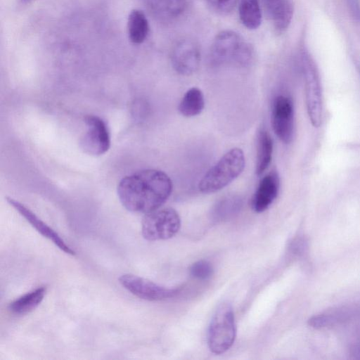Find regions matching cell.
Instances as JSON below:
<instances>
[{"label": "cell", "mask_w": 360, "mask_h": 360, "mask_svg": "<svg viewBox=\"0 0 360 360\" xmlns=\"http://www.w3.org/2000/svg\"><path fill=\"white\" fill-rule=\"evenodd\" d=\"M21 1L24 3H29V2L32 1V0H21Z\"/></svg>", "instance_id": "24"}, {"label": "cell", "mask_w": 360, "mask_h": 360, "mask_svg": "<svg viewBox=\"0 0 360 360\" xmlns=\"http://www.w3.org/2000/svg\"><path fill=\"white\" fill-rule=\"evenodd\" d=\"M236 327L232 307L221 304L214 314L207 330V345L215 354L226 352L233 345Z\"/></svg>", "instance_id": "4"}, {"label": "cell", "mask_w": 360, "mask_h": 360, "mask_svg": "<svg viewBox=\"0 0 360 360\" xmlns=\"http://www.w3.org/2000/svg\"><path fill=\"white\" fill-rule=\"evenodd\" d=\"M120 283L135 296L148 301H161L175 297L178 288H167L151 281L131 274L122 275Z\"/></svg>", "instance_id": "8"}, {"label": "cell", "mask_w": 360, "mask_h": 360, "mask_svg": "<svg viewBox=\"0 0 360 360\" xmlns=\"http://www.w3.org/2000/svg\"><path fill=\"white\" fill-rule=\"evenodd\" d=\"M46 292V287H39L10 303L8 309L15 314H27L38 307L43 300Z\"/></svg>", "instance_id": "18"}, {"label": "cell", "mask_w": 360, "mask_h": 360, "mask_svg": "<svg viewBox=\"0 0 360 360\" xmlns=\"http://www.w3.org/2000/svg\"><path fill=\"white\" fill-rule=\"evenodd\" d=\"M301 63L305 79L306 103L311 124L319 127L322 114L321 91L316 67L308 52L301 53Z\"/></svg>", "instance_id": "6"}, {"label": "cell", "mask_w": 360, "mask_h": 360, "mask_svg": "<svg viewBox=\"0 0 360 360\" xmlns=\"http://www.w3.org/2000/svg\"><path fill=\"white\" fill-rule=\"evenodd\" d=\"M274 133L285 143H290L294 133V110L292 100L283 95L275 98L271 112Z\"/></svg>", "instance_id": "9"}, {"label": "cell", "mask_w": 360, "mask_h": 360, "mask_svg": "<svg viewBox=\"0 0 360 360\" xmlns=\"http://www.w3.org/2000/svg\"><path fill=\"white\" fill-rule=\"evenodd\" d=\"M349 12L354 20L360 22L359 0H346Z\"/></svg>", "instance_id": "23"}, {"label": "cell", "mask_w": 360, "mask_h": 360, "mask_svg": "<svg viewBox=\"0 0 360 360\" xmlns=\"http://www.w3.org/2000/svg\"><path fill=\"white\" fill-rule=\"evenodd\" d=\"M239 0H206L210 8L220 15H227L231 13Z\"/></svg>", "instance_id": "22"}, {"label": "cell", "mask_w": 360, "mask_h": 360, "mask_svg": "<svg viewBox=\"0 0 360 360\" xmlns=\"http://www.w3.org/2000/svg\"><path fill=\"white\" fill-rule=\"evenodd\" d=\"M192 277L198 280H206L213 274V268L211 264L206 260H198L193 263L190 268Z\"/></svg>", "instance_id": "21"}, {"label": "cell", "mask_w": 360, "mask_h": 360, "mask_svg": "<svg viewBox=\"0 0 360 360\" xmlns=\"http://www.w3.org/2000/svg\"><path fill=\"white\" fill-rule=\"evenodd\" d=\"M171 59L172 66L177 72L184 75L193 74L200 65L198 45L191 39H182L173 49Z\"/></svg>", "instance_id": "10"}, {"label": "cell", "mask_w": 360, "mask_h": 360, "mask_svg": "<svg viewBox=\"0 0 360 360\" xmlns=\"http://www.w3.org/2000/svg\"><path fill=\"white\" fill-rule=\"evenodd\" d=\"M172 182L163 172L147 169L123 177L117 186L122 205L129 211L149 213L159 209L169 198Z\"/></svg>", "instance_id": "1"}, {"label": "cell", "mask_w": 360, "mask_h": 360, "mask_svg": "<svg viewBox=\"0 0 360 360\" xmlns=\"http://www.w3.org/2000/svg\"><path fill=\"white\" fill-rule=\"evenodd\" d=\"M180 226L181 219L174 209H158L147 213L143 218L141 233L149 241L167 240L178 233Z\"/></svg>", "instance_id": "5"}, {"label": "cell", "mask_w": 360, "mask_h": 360, "mask_svg": "<svg viewBox=\"0 0 360 360\" xmlns=\"http://www.w3.org/2000/svg\"><path fill=\"white\" fill-rule=\"evenodd\" d=\"M273 141L265 129H261L257 135L255 172L257 176L264 173L271 163Z\"/></svg>", "instance_id": "16"}, {"label": "cell", "mask_w": 360, "mask_h": 360, "mask_svg": "<svg viewBox=\"0 0 360 360\" xmlns=\"http://www.w3.org/2000/svg\"><path fill=\"white\" fill-rule=\"evenodd\" d=\"M243 203V198L237 194H229L222 197L211 209V220L217 223L234 217L240 212Z\"/></svg>", "instance_id": "15"}, {"label": "cell", "mask_w": 360, "mask_h": 360, "mask_svg": "<svg viewBox=\"0 0 360 360\" xmlns=\"http://www.w3.org/2000/svg\"><path fill=\"white\" fill-rule=\"evenodd\" d=\"M279 178L276 172H271L260 181L251 201L252 210L256 212L265 211L277 197Z\"/></svg>", "instance_id": "12"}, {"label": "cell", "mask_w": 360, "mask_h": 360, "mask_svg": "<svg viewBox=\"0 0 360 360\" xmlns=\"http://www.w3.org/2000/svg\"><path fill=\"white\" fill-rule=\"evenodd\" d=\"M241 22L248 29H257L261 24L262 11L258 0H240L238 7Z\"/></svg>", "instance_id": "20"}, {"label": "cell", "mask_w": 360, "mask_h": 360, "mask_svg": "<svg viewBox=\"0 0 360 360\" xmlns=\"http://www.w3.org/2000/svg\"><path fill=\"white\" fill-rule=\"evenodd\" d=\"M189 0H147L150 13L157 20L169 22L180 17L186 10Z\"/></svg>", "instance_id": "14"}, {"label": "cell", "mask_w": 360, "mask_h": 360, "mask_svg": "<svg viewBox=\"0 0 360 360\" xmlns=\"http://www.w3.org/2000/svg\"><path fill=\"white\" fill-rule=\"evenodd\" d=\"M250 44L236 32L225 30L214 38L210 51V61L215 66L233 65L245 67L252 59Z\"/></svg>", "instance_id": "2"}, {"label": "cell", "mask_w": 360, "mask_h": 360, "mask_svg": "<svg viewBox=\"0 0 360 360\" xmlns=\"http://www.w3.org/2000/svg\"><path fill=\"white\" fill-rule=\"evenodd\" d=\"M262 4L275 30L279 33L285 32L293 16L292 0H262Z\"/></svg>", "instance_id": "13"}, {"label": "cell", "mask_w": 360, "mask_h": 360, "mask_svg": "<svg viewBox=\"0 0 360 360\" xmlns=\"http://www.w3.org/2000/svg\"><path fill=\"white\" fill-rule=\"evenodd\" d=\"M84 124L85 129L79 139L81 149L93 156L105 153L110 146V136L105 121L96 115H87Z\"/></svg>", "instance_id": "7"}, {"label": "cell", "mask_w": 360, "mask_h": 360, "mask_svg": "<svg viewBox=\"0 0 360 360\" xmlns=\"http://www.w3.org/2000/svg\"><path fill=\"white\" fill-rule=\"evenodd\" d=\"M244 167L243 152L238 148H232L204 175L198 188L203 193L217 192L236 179Z\"/></svg>", "instance_id": "3"}, {"label": "cell", "mask_w": 360, "mask_h": 360, "mask_svg": "<svg viewBox=\"0 0 360 360\" xmlns=\"http://www.w3.org/2000/svg\"><path fill=\"white\" fill-rule=\"evenodd\" d=\"M6 201L44 237L50 240L64 252L70 255H75V251L65 242L60 235L39 219L25 205L10 197H6Z\"/></svg>", "instance_id": "11"}, {"label": "cell", "mask_w": 360, "mask_h": 360, "mask_svg": "<svg viewBox=\"0 0 360 360\" xmlns=\"http://www.w3.org/2000/svg\"><path fill=\"white\" fill-rule=\"evenodd\" d=\"M205 106L202 92L196 87L188 89L181 98L179 110L185 117H193L199 115Z\"/></svg>", "instance_id": "19"}, {"label": "cell", "mask_w": 360, "mask_h": 360, "mask_svg": "<svg viewBox=\"0 0 360 360\" xmlns=\"http://www.w3.org/2000/svg\"><path fill=\"white\" fill-rule=\"evenodd\" d=\"M149 32V24L143 12L134 9L131 11L127 20V32L129 40L135 44L143 43Z\"/></svg>", "instance_id": "17"}]
</instances>
